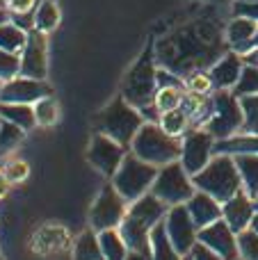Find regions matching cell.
Returning <instances> with one entry per match:
<instances>
[{
	"label": "cell",
	"instance_id": "cell-26",
	"mask_svg": "<svg viewBox=\"0 0 258 260\" xmlns=\"http://www.w3.org/2000/svg\"><path fill=\"white\" fill-rule=\"evenodd\" d=\"M0 117L5 121L14 123V126L27 130H32L37 126L35 119V108L32 105H23V103H0Z\"/></svg>",
	"mask_w": 258,
	"mask_h": 260
},
{
	"label": "cell",
	"instance_id": "cell-39",
	"mask_svg": "<svg viewBox=\"0 0 258 260\" xmlns=\"http://www.w3.org/2000/svg\"><path fill=\"white\" fill-rule=\"evenodd\" d=\"M3 171H5V176H7L9 185H18L30 176V167H27V162L18 160V157H9V160L3 165Z\"/></svg>",
	"mask_w": 258,
	"mask_h": 260
},
{
	"label": "cell",
	"instance_id": "cell-40",
	"mask_svg": "<svg viewBox=\"0 0 258 260\" xmlns=\"http://www.w3.org/2000/svg\"><path fill=\"white\" fill-rule=\"evenodd\" d=\"M12 14H32L39 0H0Z\"/></svg>",
	"mask_w": 258,
	"mask_h": 260
},
{
	"label": "cell",
	"instance_id": "cell-23",
	"mask_svg": "<svg viewBox=\"0 0 258 260\" xmlns=\"http://www.w3.org/2000/svg\"><path fill=\"white\" fill-rule=\"evenodd\" d=\"M32 18H35V30L50 35L62 23V9H59L57 0H39L32 12Z\"/></svg>",
	"mask_w": 258,
	"mask_h": 260
},
{
	"label": "cell",
	"instance_id": "cell-1",
	"mask_svg": "<svg viewBox=\"0 0 258 260\" xmlns=\"http://www.w3.org/2000/svg\"><path fill=\"white\" fill-rule=\"evenodd\" d=\"M224 23L215 9L197 12L178 25L155 37V59L160 69L185 78L195 71H208L224 53H229Z\"/></svg>",
	"mask_w": 258,
	"mask_h": 260
},
{
	"label": "cell",
	"instance_id": "cell-6",
	"mask_svg": "<svg viewBox=\"0 0 258 260\" xmlns=\"http://www.w3.org/2000/svg\"><path fill=\"white\" fill-rule=\"evenodd\" d=\"M155 176H158V167L149 165L142 157H137L133 151H128L121 167H119V171L110 178V183L119 189V194L128 203H133L140 197L151 192V187L155 183Z\"/></svg>",
	"mask_w": 258,
	"mask_h": 260
},
{
	"label": "cell",
	"instance_id": "cell-13",
	"mask_svg": "<svg viewBox=\"0 0 258 260\" xmlns=\"http://www.w3.org/2000/svg\"><path fill=\"white\" fill-rule=\"evenodd\" d=\"M21 76L35 80L48 78V35L39 30L27 32V41L21 50Z\"/></svg>",
	"mask_w": 258,
	"mask_h": 260
},
{
	"label": "cell",
	"instance_id": "cell-27",
	"mask_svg": "<svg viewBox=\"0 0 258 260\" xmlns=\"http://www.w3.org/2000/svg\"><path fill=\"white\" fill-rule=\"evenodd\" d=\"M99 242H101V251H103L105 260H126L128 256V244L123 242L119 229H110V231H101L99 233Z\"/></svg>",
	"mask_w": 258,
	"mask_h": 260
},
{
	"label": "cell",
	"instance_id": "cell-10",
	"mask_svg": "<svg viewBox=\"0 0 258 260\" xmlns=\"http://www.w3.org/2000/svg\"><path fill=\"white\" fill-rule=\"evenodd\" d=\"M215 142L217 139L206 128H190L183 135V151L181 165L190 176L199 174L215 155Z\"/></svg>",
	"mask_w": 258,
	"mask_h": 260
},
{
	"label": "cell",
	"instance_id": "cell-28",
	"mask_svg": "<svg viewBox=\"0 0 258 260\" xmlns=\"http://www.w3.org/2000/svg\"><path fill=\"white\" fill-rule=\"evenodd\" d=\"M242 178V189L251 199L258 194V155H233Z\"/></svg>",
	"mask_w": 258,
	"mask_h": 260
},
{
	"label": "cell",
	"instance_id": "cell-9",
	"mask_svg": "<svg viewBox=\"0 0 258 260\" xmlns=\"http://www.w3.org/2000/svg\"><path fill=\"white\" fill-rule=\"evenodd\" d=\"M128 206L131 203L119 194V189L112 183H105L89 208V229H94L96 233L119 229L128 212Z\"/></svg>",
	"mask_w": 258,
	"mask_h": 260
},
{
	"label": "cell",
	"instance_id": "cell-43",
	"mask_svg": "<svg viewBox=\"0 0 258 260\" xmlns=\"http://www.w3.org/2000/svg\"><path fill=\"white\" fill-rule=\"evenodd\" d=\"M126 260H153V256H151V249L149 251H128Z\"/></svg>",
	"mask_w": 258,
	"mask_h": 260
},
{
	"label": "cell",
	"instance_id": "cell-11",
	"mask_svg": "<svg viewBox=\"0 0 258 260\" xmlns=\"http://www.w3.org/2000/svg\"><path fill=\"white\" fill-rule=\"evenodd\" d=\"M126 153H128V148L121 146L119 142H114L112 137H108L103 133H94L91 135L89 148H87V162L96 171H101L103 176L112 178L119 171V167H121Z\"/></svg>",
	"mask_w": 258,
	"mask_h": 260
},
{
	"label": "cell",
	"instance_id": "cell-29",
	"mask_svg": "<svg viewBox=\"0 0 258 260\" xmlns=\"http://www.w3.org/2000/svg\"><path fill=\"white\" fill-rule=\"evenodd\" d=\"M25 41H27V32L23 27H18L14 21H7L0 25V48L3 50L21 55Z\"/></svg>",
	"mask_w": 258,
	"mask_h": 260
},
{
	"label": "cell",
	"instance_id": "cell-22",
	"mask_svg": "<svg viewBox=\"0 0 258 260\" xmlns=\"http://www.w3.org/2000/svg\"><path fill=\"white\" fill-rule=\"evenodd\" d=\"M215 153L227 155H258V133H238L215 142Z\"/></svg>",
	"mask_w": 258,
	"mask_h": 260
},
{
	"label": "cell",
	"instance_id": "cell-37",
	"mask_svg": "<svg viewBox=\"0 0 258 260\" xmlns=\"http://www.w3.org/2000/svg\"><path fill=\"white\" fill-rule=\"evenodd\" d=\"M233 94L240 99V96H249V94H258V67H251V64H245L242 69V76L238 80V85L233 87Z\"/></svg>",
	"mask_w": 258,
	"mask_h": 260
},
{
	"label": "cell",
	"instance_id": "cell-54",
	"mask_svg": "<svg viewBox=\"0 0 258 260\" xmlns=\"http://www.w3.org/2000/svg\"><path fill=\"white\" fill-rule=\"evenodd\" d=\"M0 260H5V258H3V256H0Z\"/></svg>",
	"mask_w": 258,
	"mask_h": 260
},
{
	"label": "cell",
	"instance_id": "cell-46",
	"mask_svg": "<svg viewBox=\"0 0 258 260\" xmlns=\"http://www.w3.org/2000/svg\"><path fill=\"white\" fill-rule=\"evenodd\" d=\"M251 50H258V30H256V35H254V39L249 41V46H247L245 50H242V55H247V53H251Z\"/></svg>",
	"mask_w": 258,
	"mask_h": 260
},
{
	"label": "cell",
	"instance_id": "cell-48",
	"mask_svg": "<svg viewBox=\"0 0 258 260\" xmlns=\"http://www.w3.org/2000/svg\"><path fill=\"white\" fill-rule=\"evenodd\" d=\"M251 229H254V231H256V233H258V212H256V215H254V219H251Z\"/></svg>",
	"mask_w": 258,
	"mask_h": 260
},
{
	"label": "cell",
	"instance_id": "cell-53",
	"mask_svg": "<svg viewBox=\"0 0 258 260\" xmlns=\"http://www.w3.org/2000/svg\"><path fill=\"white\" fill-rule=\"evenodd\" d=\"M0 126H3V117H0Z\"/></svg>",
	"mask_w": 258,
	"mask_h": 260
},
{
	"label": "cell",
	"instance_id": "cell-5",
	"mask_svg": "<svg viewBox=\"0 0 258 260\" xmlns=\"http://www.w3.org/2000/svg\"><path fill=\"white\" fill-rule=\"evenodd\" d=\"M131 151L144 162L160 169L169 162L181 160L183 137H174V135L165 133L160 123L144 121V126L137 130L135 139H133Z\"/></svg>",
	"mask_w": 258,
	"mask_h": 260
},
{
	"label": "cell",
	"instance_id": "cell-51",
	"mask_svg": "<svg viewBox=\"0 0 258 260\" xmlns=\"http://www.w3.org/2000/svg\"><path fill=\"white\" fill-rule=\"evenodd\" d=\"M181 260H192V256H190V253H187V256H183Z\"/></svg>",
	"mask_w": 258,
	"mask_h": 260
},
{
	"label": "cell",
	"instance_id": "cell-36",
	"mask_svg": "<svg viewBox=\"0 0 258 260\" xmlns=\"http://www.w3.org/2000/svg\"><path fill=\"white\" fill-rule=\"evenodd\" d=\"M238 256L242 260H258V233L251 226L238 233Z\"/></svg>",
	"mask_w": 258,
	"mask_h": 260
},
{
	"label": "cell",
	"instance_id": "cell-21",
	"mask_svg": "<svg viewBox=\"0 0 258 260\" xmlns=\"http://www.w3.org/2000/svg\"><path fill=\"white\" fill-rule=\"evenodd\" d=\"M258 30V21L247 16H233L231 21L224 25V37H227V44L231 50L242 55V50L249 46V41L254 39Z\"/></svg>",
	"mask_w": 258,
	"mask_h": 260
},
{
	"label": "cell",
	"instance_id": "cell-41",
	"mask_svg": "<svg viewBox=\"0 0 258 260\" xmlns=\"http://www.w3.org/2000/svg\"><path fill=\"white\" fill-rule=\"evenodd\" d=\"M233 14L258 21V3H238V0H233Z\"/></svg>",
	"mask_w": 258,
	"mask_h": 260
},
{
	"label": "cell",
	"instance_id": "cell-47",
	"mask_svg": "<svg viewBox=\"0 0 258 260\" xmlns=\"http://www.w3.org/2000/svg\"><path fill=\"white\" fill-rule=\"evenodd\" d=\"M201 3H210V5H227L229 0H201Z\"/></svg>",
	"mask_w": 258,
	"mask_h": 260
},
{
	"label": "cell",
	"instance_id": "cell-33",
	"mask_svg": "<svg viewBox=\"0 0 258 260\" xmlns=\"http://www.w3.org/2000/svg\"><path fill=\"white\" fill-rule=\"evenodd\" d=\"M23 137H25V130L3 119V126H0V157L9 155L14 148H18Z\"/></svg>",
	"mask_w": 258,
	"mask_h": 260
},
{
	"label": "cell",
	"instance_id": "cell-35",
	"mask_svg": "<svg viewBox=\"0 0 258 260\" xmlns=\"http://www.w3.org/2000/svg\"><path fill=\"white\" fill-rule=\"evenodd\" d=\"M183 82H185V91L197 94V96H210L215 91L208 71H195V73L183 78Z\"/></svg>",
	"mask_w": 258,
	"mask_h": 260
},
{
	"label": "cell",
	"instance_id": "cell-44",
	"mask_svg": "<svg viewBox=\"0 0 258 260\" xmlns=\"http://www.w3.org/2000/svg\"><path fill=\"white\" fill-rule=\"evenodd\" d=\"M7 192H9V180H7V176H5L3 167H0V199L7 197Z\"/></svg>",
	"mask_w": 258,
	"mask_h": 260
},
{
	"label": "cell",
	"instance_id": "cell-4",
	"mask_svg": "<svg viewBox=\"0 0 258 260\" xmlns=\"http://www.w3.org/2000/svg\"><path fill=\"white\" fill-rule=\"evenodd\" d=\"M192 183L197 189L215 197L219 203L229 201L242 189V178L238 171L236 157L227 155V153H215L213 160L199 174L192 176Z\"/></svg>",
	"mask_w": 258,
	"mask_h": 260
},
{
	"label": "cell",
	"instance_id": "cell-8",
	"mask_svg": "<svg viewBox=\"0 0 258 260\" xmlns=\"http://www.w3.org/2000/svg\"><path fill=\"white\" fill-rule=\"evenodd\" d=\"M151 192L172 208V206H181V203L190 201L192 194L197 192V187L192 183V176L183 169L181 160H176L158 169V176H155V183L151 187Z\"/></svg>",
	"mask_w": 258,
	"mask_h": 260
},
{
	"label": "cell",
	"instance_id": "cell-31",
	"mask_svg": "<svg viewBox=\"0 0 258 260\" xmlns=\"http://www.w3.org/2000/svg\"><path fill=\"white\" fill-rule=\"evenodd\" d=\"M158 123L163 126L165 133L174 135V137H183V135L190 130V119H187V114L183 112L181 108L172 110V112H163Z\"/></svg>",
	"mask_w": 258,
	"mask_h": 260
},
{
	"label": "cell",
	"instance_id": "cell-52",
	"mask_svg": "<svg viewBox=\"0 0 258 260\" xmlns=\"http://www.w3.org/2000/svg\"><path fill=\"white\" fill-rule=\"evenodd\" d=\"M0 91H3V80H0Z\"/></svg>",
	"mask_w": 258,
	"mask_h": 260
},
{
	"label": "cell",
	"instance_id": "cell-25",
	"mask_svg": "<svg viewBox=\"0 0 258 260\" xmlns=\"http://www.w3.org/2000/svg\"><path fill=\"white\" fill-rule=\"evenodd\" d=\"M73 260H105L101 251L99 233L94 229H87L73 240Z\"/></svg>",
	"mask_w": 258,
	"mask_h": 260
},
{
	"label": "cell",
	"instance_id": "cell-19",
	"mask_svg": "<svg viewBox=\"0 0 258 260\" xmlns=\"http://www.w3.org/2000/svg\"><path fill=\"white\" fill-rule=\"evenodd\" d=\"M254 215H256L254 199H251L249 194L245 192V189H240L236 197H231L229 201L222 203V219L227 221V224L231 226L236 233L249 229Z\"/></svg>",
	"mask_w": 258,
	"mask_h": 260
},
{
	"label": "cell",
	"instance_id": "cell-50",
	"mask_svg": "<svg viewBox=\"0 0 258 260\" xmlns=\"http://www.w3.org/2000/svg\"><path fill=\"white\" fill-rule=\"evenodd\" d=\"M238 3H258V0H238Z\"/></svg>",
	"mask_w": 258,
	"mask_h": 260
},
{
	"label": "cell",
	"instance_id": "cell-20",
	"mask_svg": "<svg viewBox=\"0 0 258 260\" xmlns=\"http://www.w3.org/2000/svg\"><path fill=\"white\" fill-rule=\"evenodd\" d=\"M185 206H187V210H190V217L195 219L199 231L210 226L213 221L222 219V203L215 197H210V194L201 192V189H197V192L192 194V199Z\"/></svg>",
	"mask_w": 258,
	"mask_h": 260
},
{
	"label": "cell",
	"instance_id": "cell-3",
	"mask_svg": "<svg viewBox=\"0 0 258 260\" xmlns=\"http://www.w3.org/2000/svg\"><path fill=\"white\" fill-rule=\"evenodd\" d=\"M144 126V117L137 108H133L121 94L114 96L105 108L94 114V130L112 137L121 146L131 148L137 130Z\"/></svg>",
	"mask_w": 258,
	"mask_h": 260
},
{
	"label": "cell",
	"instance_id": "cell-34",
	"mask_svg": "<svg viewBox=\"0 0 258 260\" xmlns=\"http://www.w3.org/2000/svg\"><path fill=\"white\" fill-rule=\"evenodd\" d=\"M242 110V130L240 133H258V94L240 96Z\"/></svg>",
	"mask_w": 258,
	"mask_h": 260
},
{
	"label": "cell",
	"instance_id": "cell-18",
	"mask_svg": "<svg viewBox=\"0 0 258 260\" xmlns=\"http://www.w3.org/2000/svg\"><path fill=\"white\" fill-rule=\"evenodd\" d=\"M242 69H245L242 55L236 50H229L208 69V76L213 80L215 89H233L242 76Z\"/></svg>",
	"mask_w": 258,
	"mask_h": 260
},
{
	"label": "cell",
	"instance_id": "cell-42",
	"mask_svg": "<svg viewBox=\"0 0 258 260\" xmlns=\"http://www.w3.org/2000/svg\"><path fill=\"white\" fill-rule=\"evenodd\" d=\"M190 256L192 260H224V258H219L215 251H210L206 244H201V242H197L195 244V249L190 251Z\"/></svg>",
	"mask_w": 258,
	"mask_h": 260
},
{
	"label": "cell",
	"instance_id": "cell-16",
	"mask_svg": "<svg viewBox=\"0 0 258 260\" xmlns=\"http://www.w3.org/2000/svg\"><path fill=\"white\" fill-rule=\"evenodd\" d=\"M199 242L206 244L210 251H215L224 260L238 258V233L224 219L213 221L210 226L199 231Z\"/></svg>",
	"mask_w": 258,
	"mask_h": 260
},
{
	"label": "cell",
	"instance_id": "cell-38",
	"mask_svg": "<svg viewBox=\"0 0 258 260\" xmlns=\"http://www.w3.org/2000/svg\"><path fill=\"white\" fill-rule=\"evenodd\" d=\"M16 76H21V55L0 48V80L7 82Z\"/></svg>",
	"mask_w": 258,
	"mask_h": 260
},
{
	"label": "cell",
	"instance_id": "cell-14",
	"mask_svg": "<svg viewBox=\"0 0 258 260\" xmlns=\"http://www.w3.org/2000/svg\"><path fill=\"white\" fill-rule=\"evenodd\" d=\"M30 249L32 253L41 258L59 256L73 249V238L62 224H44L32 233L30 238Z\"/></svg>",
	"mask_w": 258,
	"mask_h": 260
},
{
	"label": "cell",
	"instance_id": "cell-2",
	"mask_svg": "<svg viewBox=\"0 0 258 260\" xmlns=\"http://www.w3.org/2000/svg\"><path fill=\"white\" fill-rule=\"evenodd\" d=\"M158 59H155V37L151 35L142 53L131 64L119 87V94L142 112L151 108L158 94Z\"/></svg>",
	"mask_w": 258,
	"mask_h": 260
},
{
	"label": "cell",
	"instance_id": "cell-15",
	"mask_svg": "<svg viewBox=\"0 0 258 260\" xmlns=\"http://www.w3.org/2000/svg\"><path fill=\"white\" fill-rule=\"evenodd\" d=\"M53 89L46 80H35V78L16 76L12 80L3 82V91H0V103H23V105H35L39 99L50 96Z\"/></svg>",
	"mask_w": 258,
	"mask_h": 260
},
{
	"label": "cell",
	"instance_id": "cell-30",
	"mask_svg": "<svg viewBox=\"0 0 258 260\" xmlns=\"http://www.w3.org/2000/svg\"><path fill=\"white\" fill-rule=\"evenodd\" d=\"M32 108H35L37 126L50 128V126H55V123H57V119H59V103H57V99H55L53 94L39 99L35 105H32Z\"/></svg>",
	"mask_w": 258,
	"mask_h": 260
},
{
	"label": "cell",
	"instance_id": "cell-17",
	"mask_svg": "<svg viewBox=\"0 0 258 260\" xmlns=\"http://www.w3.org/2000/svg\"><path fill=\"white\" fill-rule=\"evenodd\" d=\"M167 210H169L167 203H163L153 192H149V194L140 197L137 201H133L131 206H128L126 217L133 221V224L151 231L155 224H160V221L167 217Z\"/></svg>",
	"mask_w": 258,
	"mask_h": 260
},
{
	"label": "cell",
	"instance_id": "cell-24",
	"mask_svg": "<svg viewBox=\"0 0 258 260\" xmlns=\"http://www.w3.org/2000/svg\"><path fill=\"white\" fill-rule=\"evenodd\" d=\"M149 244H151V256H153V260H181L183 258L176 251V247L172 244V240H169L167 229H165V219L151 229Z\"/></svg>",
	"mask_w": 258,
	"mask_h": 260
},
{
	"label": "cell",
	"instance_id": "cell-12",
	"mask_svg": "<svg viewBox=\"0 0 258 260\" xmlns=\"http://www.w3.org/2000/svg\"><path fill=\"white\" fill-rule=\"evenodd\" d=\"M165 229H167L169 240H172V244L176 247V251L181 256H187L195 249V244L199 242V229H197L195 219L190 217V210H187L185 203L169 208L167 217H165Z\"/></svg>",
	"mask_w": 258,
	"mask_h": 260
},
{
	"label": "cell",
	"instance_id": "cell-45",
	"mask_svg": "<svg viewBox=\"0 0 258 260\" xmlns=\"http://www.w3.org/2000/svg\"><path fill=\"white\" fill-rule=\"evenodd\" d=\"M7 21H12V12H9V9L0 3V25H3V23H7Z\"/></svg>",
	"mask_w": 258,
	"mask_h": 260
},
{
	"label": "cell",
	"instance_id": "cell-32",
	"mask_svg": "<svg viewBox=\"0 0 258 260\" xmlns=\"http://www.w3.org/2000/svg\"><path fill=\"white\" fill-rule=\"evenodd\" d=\"M183 94H185L183 87H158V94H155V101H153L155 110L163 114V112H172V110L181 108Z\"/></svg>",
	"mask_w": 258,
	"mask_h": 260
},
{
	"label": "cell",
	"instance_id": "cell-49",
	"mask_svg": "<svg viewBox=\"0 0 258 260\" xmlns=\"http://www.w3.org/2000/svg\"><path fill=\"white\" fill-rule=\"evenodd\" d=\"M254 208H256V212H258V194L254 197Z\"/></svg>",
	"mask_w": 258,
	"mask_h": 260
},
{
	"label": "cell",
	"instance_id": "cell-7",
	"mask_svg": "<svg viewBox=\"0 0 258 260\" xmlns=\"http://www.w3.org/2000/svg\"><path fill=\"white\" fill-rule=\"evenodd\" d=\"M213 99V114H210L206 130L215 139H229L242 130V110L240 101L231 89H215L210 94Z\"/></svg>",
	"mask_w": 258,
	"mask_h": 260
}]
</instances>
